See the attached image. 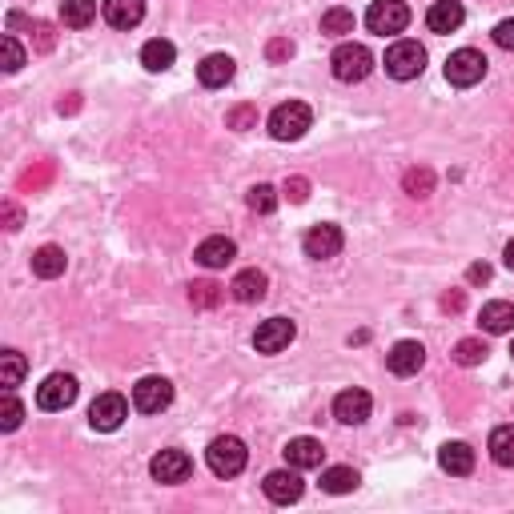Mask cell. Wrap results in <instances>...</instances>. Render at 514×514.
<instances>
[{"label":"cell","mask_w":514,"mask_h":514,"mask_svg":"<svg viewBox=\"0 0 514 514\" xmlns=\"http://www.w3.org/2000/svg\"><path fill=\"white\" fill-rule=\"evenodd\" d=\"M25 422V406L16 402L13 390H5V402H0V430H16Z\"/></svg>","instance_id":"obj_35"},{"label":"cell","mask_w":514,"mask_h":514,"mask_svg":"<svg viewBox=\"0 0 514 514\" xmlns=\"http://www.w3.org/2000/svg\"><path fill=\"white\" fill-rule=\"evenodd\" d=\"M266 57L274 60V65H278V60H289V57H294V45H289V40H269Z\"/></svg>","instance_id":"obj_40"},{"label":"cell","mask_w":514,"mask_h":514,"mask_svg":"<svg viewBox=\"0 0 514 514\" xmlns=\"http://www.w3.org/2000/svg\"><path fill=\"white\" fill-rule=\"evenodd\" d=\"M177 60V48L169 45V40H145V48H141V65L149 68V73H165V68H173Z\"/></svg>","instance_id":"obj_25"},{"label":"cell","mask_w":514,"mask_h":514,"mask_svg":"<svg viewBox=\"0 0 514 514\" xmlns=\"http://www.w3.org/2000/svg\"><path fill=\"white\" fill-rule=\"evenodd\" d=\"M77 394H80V386H77L73 374H48V378L37 386V406L48 410V414H57V410H68V406H73Z\"/></svg>","instance_id":"obj_5"},{"label":"cell","mask_w":514,"mask_h":514,"mask_svg":"<svg viewBox=\"0 0 514 514\" xmlns=\"http://www.w3.org/2000/svg\"><path fill=\"white\" fill-rule=\"evenodd\" d=\"M462 20H467V8L458 0H435L426 13V28L430 33H458Z\"/></svg>","instance_id":"obj_17"},{"label":"cell","mask_w":514,"mask_h":514,"mask_svg":"<svg viewBox=\"0 0 514 514\" xmlns=\"http://www.w3.org/2000/svg\"><path fill=\"white\" fill-rule=\"evenodd\" d=\"M341 246H346V234H341L338 226H330V221H321V226H314L306 237H301V249H306V257H314V261L338 257Z\"/></svg>","instance_id":"obj_10"},{"label":"cell","mask_w":514,"mask_h":514,"mask_svg":"<svg viewBox=\"0 0 514 514\" xmlns=\"http://www.w3.org/2000/svg\"><path fill=\"white\" fill-rule=\"evenodd\" d=\"M65 266H68V257H65V249H60V246H40L33 254V274L45 278V281L60 278V274H65Z\"/></svg>","instance_id":"obj_24"},{"label":"cell","mask_w":514,"mask_h":514,"mask_svg":"<svg viewBox=\"0 0 514 514\" xmlns=\"http://www.w3.org/2000/svg\"><path fill=\"white\" fill-rule=\"evenodd\" d=\"M510 354H514V346H510Z\"/></svg>","instance_id":"obj_46"},{"label":"cell","mask_w":514,"mask_h":514,"mask_svg":"<svg viewBox=\"0 0 514 514\" xmlns=\"http://www.w3.org/2000/svg\"><path fill=\"white\" fill-rule=\"evenodd\" d=\"M321 33L326 37L354 33V13H350V8H326V13H321Z\"/></svg>","instance_id":"obj_30"},{"label":"cell","mask_w":514,"mask_h":514,"mask_svg":"<svg viewBox=\"0 0 514 514\" xmlns=\"http://www.w3.org/2000/svg\"><path fill=\"white\" fill-rule=\"evenodd\" d=\"M386 366H390V374H398V378H410V374H418L422 366H426V346L422 341H394L390 346V354H386Z\"/></svg>","instance_id":"obj_14"},{"label":"cell","mask_w":514,"mask_h":514,"mask_svg":"<svg viewBox=\"0 0 514 514\" xmlns=\"http://www.w3.org/2000/svg\"><path fill=\"white\" fill-rule=\"evenodd\" d=\"M490 458H495L498 467H514V426H498L495 435H490Z\"/></svg>","instance_id":"obj_29"},{"label":"cell","mask_w":514,"mask_h":514,"mask_svg":"<svg viewBox=\"0 0 514 514\" xmlns=\"http://www.w3.org/2000/svg\"><path fill=\"white\" fill-rule=\"evenodd\" d=\"M25 370H28L25 354H20V350H5V354H0V386L16 390L20 378H25Z\"/></svg>","instance_id":"obj_28"},{"label":"cell","mask_w":514,"mask_h":514,"mask_svg":"<svg viewBox=\"0 0 514 514\" xmlns=\"http://www.w3.org/2000/svg\"><path fill=\"white\" fill-rule=\"evenodd\" d=\"M226 125L234 129V133H246V129H257V109H254V105H237V109H229Z\"/></svg>","instance_id":"obj_36"},{"label":"cell","mask_w":514,"mask_h":514,"mask_svg":"<svg viewBox=\"0 0 514 514\" xmlns=\"http://www.w3.org/2000/svg\"><path fill=\"white\" fill-rule=\"evenodd\" d=\"M246 205L254 209V214H274L278 209V189L274 185H254L246 194Z\"/></svg>","instance_id":"obj_34"},{"label":"cell","mask_w":514,"mask_h":514,"mask_svg":"<svg viewBox=\"0 0 514 514\" xmlns=\"http://www.w3.org/2000/svg\"><path fill=\"white\" fill-rule=\"evenodd\" d=\"M478 321H482V330H487V334H510V330H514V306H510V301H487V306H482V314H478Z\"/></svg>","instance_id":"obj_23"},{"label":"cell","mask_w":514,"mask_h":514,"mask_svg":"<svg viewBox=\"0 0 514 514\" xmlns=\"http://www.w3.org/2000/svg\"><path fill=\"white\" fill-rule=\"evenodd\" d=\"M370 410H374V398H370L366 390H341L334 398V418L341 426H362V422L370 418Z\"/></svg>","instance_id":"obj_15"},{"label":"cell","mask_w":514,"mask_h":514,"mask_svg":"<svg viewBox=\"0 0 514 514\" xmlns=\"http://www.w3.org/2000/svg\"><path fill=\"white\" fill-rule=\"evenodd\" d=\"M0 48H5V73H20V65H25V48H20V40L8 33L0 40Z\"/></svg>","instance_id":"obj_37"},{"label":"cell","mask_w":514,"mask_h":514,"mask_svg":"<svg viewBox=\"0 0 514 514\" xmlns=\"http://www.w3.org/2000/svg\"><path fill=\"white\" fill-rule=\"evenodd\" d=\"M330 68H334V77L341 85H358V80L370 77V68H374V53H370L366 45H354V40H346V45L334 48V57H330Z\"/></svg>","instance_id":"obj_3"},{"label":"cell","mask_w":514,"mask_h":514,"mask_svg":"<svg viewBox=\"0 0 514 514\" xmlns=\"http://www.w3.org/2000/svg\"><path fill=\"white\" fill-rule=\"evenodd\" d=\"M261 490H266V498H269V502H278V507H289V502H298V498H301L306 482H301L298 467H289V470H274V475H266Z\"/></svg>","instance_id":"obj_13"},{"label":"cell","mask_w":514,"mask_h":514,"mask_svg":"<svg viewBox=\"0 0 514 514\" xmlns=\"http://www.w3.org/2000/svg\"><path fill=\"white\" fill-rule=\"evenodd\" d=\"M173 402V382L169 378H141L133 386V406L141 414H161Z\"/></svg>","instance_id":"obj_9"},{"label":"cell","mask_w":514,"mask_h":514,"mask_svg":"<svg viewBox=\"0 0 514 514\" xmlns=\"http://www.w3.org/2000/svg\"><path fill=\"white\" fill-rule=\"evenodd\" d=\"M438 467L455 478H467L470 470H475V450H470L467 442H446V446L438 450Z\"/></svg>","instance_id":"obj_20"},{"label":"cell","mask_w":514,"mask_h":514,"mask_svg":"<svg viewBox=\"0 0 514 514\" xmlns=\"http://www.w3.org/2000/svg\"><path fill=\"white\" fill-rule=\"evenodd\" d=\"M495 45L507 48V53H514V20H502V25L495 28Z\"/></svg>","instance_id":"obj_39"},{"label":"cell","mask_w":514,"mask_h":514,"mask_svg":"<svg viewBox=\"0 0 514 514\" xmlns=\"http://www.w3.org/2000/svg\"><path fill=\"white\" fill-rule=\"evenodd\" d=\"M502 261H507V269H514V241H510L507 249H502Z\"/></svg>","instance_id":"obj_45"},{"label":"cell","mask_w":514,"mask_h":514,"mask_svg":"<svg viewBox=\"0 0 514 514\" xmlns=\"http://www.w3.org/2000/svg\"><path fill=\"white\" fill-rule=\"evenodd\" d=\"M487 354H490V350H487V341H482V338H462L450 358H455L458 366H478V362H487Z\"/></svg>","instance_id":"obj_31"},{"label":"cell","mask_w":514,"mask_h":514,"mask_svg":"<svg viewBox=\"0 0 514 514\" xmlns=\"http://www.w3.org/2000/svg\"><path fill=\"white\" fill-rule=\"evenodd\" d=\"M467 281H470V286H487V281H490V266H487V261H475V266L467 269Z\"/></svg>","instance_id":"obj_41"},{"label":"cell","mask_w":514,"mask_h":514,"mask_svg":"<svg viewBox=\"0 0 514 514\" xmlns=\"http://www.w3.org/2000/svg\"><path fill=\"white\" fill-rule=\"evenodd\" d=\"M266 289H269V278L261 274V269H241L234 278V286H229V294H234L241 306H254V301L266 298Z\"/></svg>","instance_id":"obj_21"},{"label":"cell","mask_w":514,"mask_h":514,"mask_svg":"<svg viewBox=\"0 0 514 514\" xmlns=\"http://www.w3.org/2000/svg\"><path fill=\"white\" fill-rule=\"evenodd\" d=\"M194 257H197V261H201V266H205V269H226L229 261L237 257V246H234V241H229V237L214 234V237H205V241H201Z\"/></svg>","instance_id":"obj_19"},{"label":"cell","mask_w":514,"mask_h":514,"mask_svg":"<svg viewBox=\"0 0 514 514\" xmlns=\"http://www.w3.org/2000/svg\"><path fill=\"white\" fill-rule=\"evenodd\" d=\"M234 73H237V65H234V57H226V53H209L197 65V80L205 89H226L229 80H234Z\"/></svg>","instance_id":"obj_16"},{"label":"cell","mask_w":514,"mask_h":514,"mask_svg":"<svg viewBox=\"0 0 514 514\" xmlns=\"http://www.w3.org/2000/svg\"><path fill=\"white\" fill-rule=\"evenodd\" d=\"M309 125H314V109L306 100H286V105H278L269 113V137L274 141H298L306 137Z\"/></svg>","instance_id":"obj_2"},{"label":"cell","mask_w":514,"mask_h":514,"mask_svg":"<svg viewBox=\"0 0 514 514\" xmlns=\"http://www.w3.org/2000/svg\"><path fill=\"white\" fill-rule=\"evenodd\" d=\"M60 20H65L68 28H85L97 20V0H65L60 5Z\"/></svg>","instance_id":"obj_27"},{"label":"cell","mask_w":514,"mask_h":514,"mask_svg":"<svg viewBox=\"0 0 514 514\" xmlns=\"http://www.w3.org/2000/svg\"><path fill=\"white\" fill-rule=\"evenodd\" d=\"M358 470L354 467H330L321 470V490L326 495H350V490H358Z\"/></svg>","instance_id":"obj_26"},{"label":"cell","mask_w":514,"mask_h":514,"mask_svg":"<svg viewBox=\"0 0 514 514\" xmlns=\"http://www.w3.org/2000/svg\"><path fill=\"white\" fill-rule=\"evenodd\" d=\"M129 418V402L121 394H97V402L89 406V426L100 430V435H113L121 430V422Z\"/></svg>","instance_id":"obj_8"},{"label":"cell","mask_w":514,"mask_h":514,"mask_svg":"<svg viewBox=\"0 0 514 514\" xmlns=\"http://www.w3.org/2000/svg\"><path fill=\"white\" fill-rule=\"evenodd\" d=\"M286 197L294 201V205H301V201L309 197V181H306V177H289V181H286Z\"/></svg>","instance_id":"obj_38"},{"label":"cell","mask_w":514,"mask_h":514,"mask_svg":"<svg viewBox=\"0 0 514 514\" xmlns=\"http://www.w3.org/2000/svg\"><path fill=\"white\" fill-rule=\"evenodd\" d=\"M221 298H226V289H221L217 281H194V286H189V301H194L197 309H214Z\"/></svg>","instance_id":"obj_32"},{"label":"cell","mask_w":514,"mask_h":514,"mask_svg":"<svg viewBox=\"0 0 514 514\" xmlns=\"http://www.w3.org/2000/svg\"><path fill=\"white\" fill-rule=\"evenodd\" d=\"M294 338H298L294 321H289V318H269V321H261V326H257L254 350H257V354H281V350H286Z\"/></svg>","instance_id":"obj_11"},{"label":"cell","mask_w":514,"mask_h":514,"mask_svg":"<svg viewBox=\"0 0 514 514\" xmlns=\"http://www.w3.org/2000/svg\"><path fill=\"white\" fill-rule=\"evenodd\" d=\"M487 77V57L478 48H458V53L446 57V80L455 89H470Z\"/></svg>","instance_id":"obj_6"},{"label":"cell","mask_w":514,"mask_h":514,"mask_svg":"<svg viewBox=\"0 0 514 514\" xmlns=\"http://www.w3.org/2000/svg\"><path fill=\"white\" fill-rule=\"evenodd\" d=\"M386 73L394 80H414L422 77V68H426V48L418 45V40H394V45L386 48Z\"/></svg>","instance_id":"obj_4"},{"label":"cell","mask_w":514,"mask_h":514,"mask_svg":"<svg viewBox=\"0 0 514 514\" xmlns=\"http://www.w3.org/2000/svg\"><path fill=\"white\" fill-rule=\"evenodd\" d=\"M149 475H153L157 482H169V487H173V482H185L189 475H194V458L185 455V450H161V455L149 462Z\"/></svg>","instance_id":"obj_12"},{"label":"cell","mask_w":514,"mask_h":514,"mask_svg":"<svg viewBox=\"0 0 514 514\" xmlns=\"http://www.w3.org/2000/svg\"><path fill=\"white\" fill-rule=\"evenodd\" d=\"M205 462H209V470H214L217 478H237L241 470H246V462H249V450H246V442L241 438L221 435V438L209 442Z\"/></svg>","instance_id":"obj_1"},{"label":"cell","mask_w":514,"mask_h":514,"mask_svg":"<svg viewBox=\"0 0 514 514\" xmlns=\"http://www.w3.org/2000/svg\"><path fill=\"white\" fill-rule=\"evenodd\" d=\"M321 458H326V450H321L318 438H289V446H286V462H289V467L314 470V467H321Z\"/></svg>","instance_id":"obj_22"},{"label":"cell","mask_w":514,"mask_h":514,"mask_svg":"<svg viewBox=\"0 0 514 514\" xmlns=\"http://www.w3.org/2000/svg\"><path fill=\"white\" fill-rule=\"evenodd\" d=\"M442 309H462V294H446L442 298Z\"/></svg>","instance_id":"obj_44"},{"label":"cell","mask_w":514,"mask_h":514,"mask_svg":"<svg viewBox=\"0 0 514 514\" xmlns=\"http://www.w3.org/2000/svg\"><path fill=\"white\" fill-rule=\"evenodd\" d=\"M5 221H8V229H20V209L16 205H5Z\"/></svg>","instance_id":"obj_43"},{"label":"cell","mask_w":514,"mask_h":514,"mask_svg":"<svg viewBox=\"0 0 514 514\" xmlns=\"http://www.w3.org/2000/svg\"><path fill=\"white\" fill-rule=\"evenodd\" d=\"M406 25H410V8L402 5V0H374V5L366 8V28L378 37L402 33Z\"/></svg>","instance_id":"obj_7"},{"label":"cell","mask_w":514,"mask_h":514,"mask_svg":"<svg viewBox=\"0 0 514 514\" xmlns=\"http://www.w3.org/2000/svg\"><path fill=\"white\" fill-rule=\"evenodd\" d=\"M402 189H406L410 197H430V194H435V173H430L426 165H422V169H410V173L402 177Z\"/></svg>","instance_id":"obj_33"},{"label":"cell","mask_w":514,"mask_h":514,"mask_svg":"<svg viewBox=\"0 0 514 514\" xmlns=\"http://www.w3.org/2000/svg\"><path fill=\"white\" fill-rule=\"evenodd\" d=\"M100 13L113 28H137L145 20V0H100Z\"/></svg>","instance_id":"obj_18"},{"label":"cell","mask_w":514,"mask_h":514,"mask_svg":"<svg viewBox=\"0 0 514 514\" xmlns=\"http://www.w3.org/2000/svg\"><path fill=\"white\" fill-rule=\"evenodd\" d=\"M53 40H57L53 25H37V48H53Z\"/></svg>","instance_id":"obj_42"}]
</instances>
